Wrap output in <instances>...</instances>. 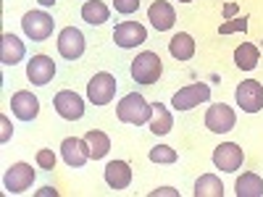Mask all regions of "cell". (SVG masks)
Here are the masks:
<instances>
[{"mask_svg": "<svg viewBox=\"0 0 263 197\" xmlns=\"http://www.w3.org/2000/svg\"><path fill=\"white\" fill-rule=\"evenodd\" d=\"M179 3H192V0H179Z\"/></svg>", "mask_w": 263, "mask_h": 197, "instance_id": "obj_35", "label": "cell"}, {"mask_svg": "<svg viewBox=\"0 0 263 197\" xmlns=\"http://www.w3.org/2000/svg\"><path fill=\"white\" fill-rule=\"evenodd\" d=\"M234 192H237V197H263V179L258 176V173L248 171L237 179Z\"/></svg>", "mask_w": 263, "mask_h": 197, "instance_id": "obj_21", "label": "cell"}, {"mask_svg": "<svg viewBox=\"0 0 263 197\" xmlns=\"http://www.w3.org/2000/svg\"><path fill=\"white\" fill-rule=\"evenodd\" d=\"M147 158H150L153 163H177V150L168 147V145H158V147L150 150Z\"/></svg>", "mask_w": 263, "mask_h": 197, "instance_id": "obj_26", "label": "cell"}, {"mask_svg": "<svg viewBox=\"0 0 263 197\" xmlns=\"http://www.w3.org/2000/svg\"><path fill=\"white\" fill-rule=\"evenodd\" d=\"M37 194H42V197H50V194H53V197H55V194H58V189H53V187H42Z\"/></svg>", "mask_w": 263, "mask_h": 197, "instance_id": "obj_33", "label": "cell"}, {"mask_svg": "<svg viewBox=\"0 0 263 197\" xmlns=\"http://www.w3.org/2000/svg\"><path fill=\"white\" fill-rule=\"evenodd\" d=\"M116 87H119V82H116L114 74L100 71L90 79V84H87V97H90L92 105H108L116 95Z\"/></svg>", "mask_w": 263, "mask_h": 197, "instance_id": "obj_4", "label": "cell"}, {"mask_svg": "<svg viewBox=\"0 0 263 197\" xmlns=\"http://www.w3.org/2000/svg\"><path fill=\"white\" fill-rule=\"evenodd\" d=\"M32 184H34V168L29 163H13L3 176V187L8 194H21Z\"/></svg>", "mask_w": 263, "mask_h": 197, "instance_id": "obj_6", "label": "cell"}, {"mask_svg": "<svg viewBox=\"0 0 263 197\" xmlns=\"http://www.w3.org/2000/svg\"><path fill=\"white\" fill-rule=\"evenodd\" d=\"M237 124V116L229 105L224 103H216L208 108V113H205V126L213 131V134H227V131H232Z\"/></svg>", "mask_w": 263, "mask_h": 197, "instance_id": "obj_10", "label": "cell"}, {"mask_svg": "<svg viewBox=\"0 0 263 197\" xmlns=\"http://www.w3.org/2000/svg\"><path fill=\"white\" fill-rule=\"evenodd\" d=\"M248 16H239V18H229L218 27V34H234V32H248Z\"/></svg>", "mask_w": 263, "mask_h": 197, "instance_id": "obj_27", "label": "cell"}, {"mask_svg": "<svg viewBox=\"0 0 263 197\" xmlns=\"http://www.w3.org/2000/svg\"><path fill=\"white\" fill-rule=\"evenodd\" d=\"M258 61H260V50H258V45H253V42H242V45L234 50V66L242 69V71H253L258 66Z\"/></svg>", "mask_w": 263, "mask_h": 197, "instance_id": "obj_20", "label": "cell"}, {"mask_svg": "<svg viewBox=\"0 0 263 197\" xmlns=\"http://www.w3.org/2000/svg\"><path fill=\"white\" fill-rule=\"evenodd\" d=\"M150 197H179V192L171 189V187H161V189H153Z\"/></svg>", "mask_w": 263, "mask_h": 197, "instance_id": "obj_31", "label": "cell"}, {"mask_svg": "<svg viewBox=\"0 0 263 197\" xmlns=\"http://www.w3.org/2000/svg\"><path fill=\"white\" fill-rule=\"evenodd\" d=\"M234 97H237V105L245 113H258L263 108V84L255 79H245L242 84H237Z\"/></svg>", "mask_w": 263, "mask_h": 197, "instance_id": "obj_7", "label": "cell"}, {"mask_svg": "<svg viewBox=\"0 0 263 197\" xmlns=\"http://www.w3.org/2000/svg\"><path fill=\"white\" fill-rule=\"evenodd\" d=\"M242 161H245V152L234 142H224V145H218L213 150V166L227 171V173H234L239 166H242Z\"/></svg>", "mask_w": 263, "mask_h": 197, "instance_id": "obj_12", "label": "cell"}, {"mask_svg": "<svg viewBox=\"0 0 263 197\" xmlns=\"http://www.w3.org/2000/svg\"><path fill=\"white\" fill-rule=\"evenodd\" d=\"M116 116H119V121H124V124L142 126V124H150V119H153V105H150L140 92H129V95L121 97V103L116 105Z\"/></svg>", "mask_w": 263, "mask_h": 197, "instance_id": "obj_1", "label": "cell"}, {"mask_svg": "<svg viewBox=\"0 0 263 197\" xmlns=\"http://www.w3.org/2000/svg\"><path fill=\"white\" fill-rule=\"evenodd\" d=\"M24 53H27V48L16 34H11V32L0 34V63L3 66H16L21 58H24Z\"/></svg>", "mask_w": 263, "mask_h": 197, "instance_id": "obj_16", "label": "cell"}, {"mask_svg": "<svg viewBox=\"0 0 263 197\" xmlns=\"http://www.w3.org/2000/svg\"><path fill=\"white\" fill-rule=\"evenodd\" d=\"M61 155L66 161V166H71V168H82L87 161H90V145H87V140L82 137H66L61 142Z\"/></svg>", "mask_w": 263, "mask_h": 197, "instance_id": "obj_11", "label": "cell"}, {"mask_svg": "<svg viewBox=\"0 0 263 197\" xmlns=\"http://www.w3.org/2000/svg\"><path fill=\"white\" fill-rule=\"evenodd\" d=\"M114 8H116L119 13L129 16V13H135V11L140 8V0H114Z\"/></svg>", "mask_w": 263, "mask_h": 197, "instance_id": "obj_29", "label": "cell"}, {"mask_svg": "<svg viewBox=\"0 0 263 197\" xmlns=\"http://www.w3.org/2000/svg\"><path fill=\"white\" fill-rule=\"evenodd\" d=\"M237 13H239V6H237V3H227V6H224V18H227V21L234 18Z\"/></svg>", "mask_w": 263, "mask_h": 197, "instance_id": "obj_32", "label": "cell"}, {"mask_svg": "<svg viewBox=\"0 0 263 197\" xmlns=\"http://www.w3.org/2000/svg\"><path fill=\"white\" fill-rule=\"evenodd\" d=\"M37 3H40L42 8H48V6H55V0H37Z\"/></svg>", "mask_w": 263, "mask_h": 197, "instance_id": "obj_34", "label": "cell"}, {"mask_svg": "<svg viewBox=\"0 0 263 197\" xmlns=\"http://www.w3.org/2000/svg\"><path fill=\"white\" fill-rule=\"evenodd\" d=\"M171 126H174V119L166 111V105L163 103H156V105H153L150 131H153V134H158V137H163V134H168V131H171Z\"/></svg>", "mask_w": 263, "mask_h": 197, "instance_id": "obj_25", "label": "cell"}, {"mask_svg": "<svg viewBox=\"0 0 263 197\" xmlns=\"http://www.w3.org/2000/svg\"><path fill=\"white\" fill-rule=\"evenodd\" d=\"M132 182V168L126 161H111L105 166V184L111 189H126Z\"/></svg>", "mask_w": 263, "mask_h": 197, "instance_id": "obj_18", "label": "cell"}, {"mask_svg": "<svg viewBox=\"0 0 263 197\" xmlns=\"http://www.w3.org/2000/svg\"><path fill=\"white\" fill-rule=\"evenodd\" d=\"M147 21L158 32H168L174 27V21H177V13H174V6L166 3V0H156L150 8H147Z\"/></svg>", "mask_w": 263, "mask_h": 197, "instance_id": "obj_17", "label": "cell"}, {"mask_svg": "<svg viewBox=\"0 0 263 197\" xmlns=\"http://www.w3.org/2000/svg\"><path fill=\"white\" fill-rule=\"evenodd\" d=\"M114 42L119 48H137L142 42H147V29L140 24V21H121L114 29Z\"/></svg>", "mask_w": 263, "mask_h": 197, "instance_id": "obj_9", "label": "cell"}, {"mask_svg": "<svg viewBox=\"0 0 263 197\" xmlns=\"http://www.w3.org/2000/svg\"><path fill=\"white\" fill-rule=\"evenodd\" d=\"M11 111H13V116L21 119V121H32V119H37V113H40V100H37L29 90H18V92H13V97H11Z\"/></svg>", "mask_w": 263, "mask_h": 197, "instance_id": "obj_15", "label": "cell"}, {"mask_svg": "<svg viewBox=\"0 0 263 197\" xmlns=\"http://www.w3.org/2000/svg\"><path fill=\"white\" fill-rule=\"evenodd\" d=\"M211 97V87L203 84V82H197V84H187L182 87L179 92H174L171 97V105L177 108V111H192L195 105H200Z\"/></svg>", "mask_w": 263, "mask_h": 197, "instance_id": "obj_5", "label": "cell"}, {"mask_svg": "<svg viewBox=\"0 0 263 197\" xmlns=\"http://www.w3.org/2000/svg\"><path fill=\"white\" fill-rule=\"evenodd\" d=\"M195 197H224V184L216 173H203L195 182Z\"/></svg>", "mask_w": 263, "mask_h": 197, "instance_id": "obj_22", "label": "cell"}, {"mask_svg": "<svg viewBox=\"0 0 263 197\" xmlns=\"http://www.w3.org/2000/svg\"><path fill=\"white\" fill-rule=\"evenodd\" d=\"M0 126H3V134H0V142L6 145V142L11 140V134H13V126H11V119H8L6 113L0 116Z\"/></svg>", "mask_w": 263, "mask_h": 197, "instance_id": "obj_30", "label": "cell"}, {"mask_svg": "<svg viewBox=\"0 0 263 197\" xmlns=\"http://www.w3.org/2000/svg\"><path fill=\"white\" fill-rule=\"evenodd\" d=\"M21 29H24V34L34 42H42V40H48L55 29V21L50 13L45 11H29L24 13V18H21Z\"/></svg>", "mask_w": 263, "mask_h": 197, "instance_id": "obj_3", "label": "cell"}, {"mask_svg": "<svg viewBox=\"0 0 263 197\" xmlns=\"http://www.w3.org/2000/svg\"><path fill=\"white\" fill-rule=\"evenodd\" d=\"M168 53L177 61H190L195 55V40H192V34H187V32L174 34L168 40Z\"/></svg>", "mask_w": 263, "mask_h": 197, "instance_id": "obj_19", "label": "cell"}, {"mask_svg": "<svg viewBox=\"0 0 263 197\" xmlns=\"http://www.w3.org/2000/svg\"><path fill=\"white\" fill-rule=\"evenodd\" d=\"M108 16H111V11H108V6L100 3V0H87V3L82 6V18H84L90 27H100V24H105Z\"/></svg>", "mask_w": 263, "mask_h": 197, "instance_id": "obj_23", "label": "cell"}, {"mask_svg": "<svg viewBox=\"0 0 263 197\" xmlns=\"http://www.w3.org/2000/svg\"><path fill=\"white\" fill-rule=\"evenodd\" d=\"M84 140H87V145H90V155L95 161L105 158L108 150H111V140H108V134H105V131H100V129H90L84 134Z\"/></svg>", "mask_w": 263, "mask_h": 197, "instance_id": "obj_24", "label": "cell"}, {"mask_svg": "<svg viewBox=\"0 0 263 197\" xmlns=\"http://www.w3.org/2000/svg\"><path fill=\"white\" fill-rule=\"evenodd\" d=\"M53 108H55V113L66 121H79L84 116V100L74 90H61L53 97Z\"/></svg>", "mask_w": 263, "mask_h": 197, "instance_id": "obj_8", "label": "cell"}, {"mask_svg": "<svg viewBox=\"0 0 263 197\" xmlns=\"http://www.w3.org/2000/svg\"><path fill=\"white\" fill-rule=\"evenodd\" d=\"M55 76V63L48 55H32V61L27 63V79L37 87H45L50 79Z\"/></svg>", "mask_w": 263, "mask_h": 197, "instance_id": "obj_14", "label": "cell"}, {"mask_svg": "<svg viewBox=\"0 0 263 197\" xmlns=\"http://www.w3.org/2000/svg\"><path fill=\"white\" fill-rule=\"evenodd\" d=\"M84 34L77 29V27H66V29H61V34H58V53L66 58V61H77V58H82V53H84Z\"/></svg>", "mask_w": 263, "mask_h": 197, "instance_id": "obj_13", "label": "cell"}, {"mask_svg": "<svg viewBox=\"0 0 263 197\" xmlns=\"http://www.w3.org/2000/svg\"><path fill=\"white\" fill-rule=\"evenodd\" d=\"M37 166L42 171H53L55 168V152L53 150H37Z\"/></svg>", "mask_w": 263, "mask_h": 197, "instance_id": "obj_28", "label": "cell"}, {"mask_svg": "<svg viewBox=\"0 0 263 197\" xmlns=\"http://www.w3.org/2000/svg\"><path fill=\"white\" fill-rule=\"evenodd\" d=\"M132 79H135L137 84H156L163 74V61L156 55V53H140L135 61H132Z\"/></svg>", "mask_w": 263, "mask_h": 197, "instance_id": "obj_2", "label": "cell"}]
</instances>
